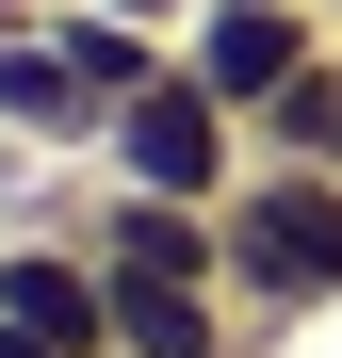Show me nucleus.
Segmentation results:
<instances>
[{
    "mask_svg": "<svg viewBox=\"0 0 342 358\" xmlns=\"http://www.w3.org/2000/svg\"><path fill=\"white\" fill-rule=\"evenodd\" d=\"M212 228H228V310H245V326L342 310V179L326 163H245L212 196Z\"/></svg>",
    "mask_w": 342,
    "mask_h": 358,
    "instance_id": "f257e3e1",
    "label": "nucleus"
},
{
    "mask_svg": "<svg viewBox=\"0 0 342 358\" xmlns=\"http://www.w3.org/2000/svg\"><path fill=\"white\" fill-rule=\"evenodd\" d=\"M245 163H261V131L196 66H163L147 98H114V131H98V179H131V196H228Z\"/></svg>",
    "mask_w": 342,
    "mask_h": 358,
    "instance_id": "f03ea898",
    "label": "nucleus"
},
{
    "mask_svg": "<svg viewBox=\"0 0 342 358\" xmlns=\"http://www.w3.org/2000/svg\"><path fill=\"white\" fill-rule=\"evenodd\" d=\"M180 66H196V82L261 131V114L326 66V17H310V0H196V17H180Z\"/></svg>",
    "mask_w": 342,
    "mask_h": 358,
    "instance_id": "7ed1b4c3",
    "label": "nucleus"
},
{
    "mask_svg": "<svg viewBox=\"0 0 342 358\" xmlns=\"http://www.w3.org/2000/svg\"><path fill=\"white\" fill-rule=\"evenodd\" d=\"M0 326L49 342V358H114V277L82 228H33V245H0Z\"/></svg>",
    "mask_w": 342,
    "mask_h": 358,
    "instance_id": "20e7f679",
    "label": "nucleus"
},
{
    "mask_svg": "<svg viewBox=\"0 0 342 358\" xmlns=\"http://www.w3.org/2000/svg\"><path fill=\"white\" fill-rule=\"evenodd\" d=\"M0 131H17V147H98V131H114V98L66 66L49 17H0Z\"/></svg>",
    "mask_w": 342,
    "mask_h": 358,
    "instance_id": "39448f33",
    "label": "nucleus"
},
{
    "mask_svg": "<svg viewBox=\"0 0 342 358\" xmlns=\"http://www.w3.org/2000/svg\"><path fill=\"white\" fill-rule=\"evenodd\" d=\"M82 245H98V277H228V228H212V196H114L82 212Z\"/></svg>",
    "mask_w": 342,
    "mask_h": 358,
    "instance_id": "423d86ee",
    "label": "nucleus"
},
{
    "mask_svg": "<svg viewBox=\"0 0 342 358\" xmlns=\"http://www.w3.org/2000/svg\"><path fill=\"white\" fill-rule=\"evenodd\" d=\"M114 358H245L228 277H114Z\"/></svg>",
    "mask_w": 342,
    "mask_h": 358,
    "instance_id": "0eeeda50",
    "label": "nucleus"
},
{
    "mask_svg": "<svg viewBox=\"0 0 342 358\" xmlns=\"http://www.w3.org/2000/svg\"><path fill=\"white\" fill-rule=\"evenodd\" d=\"M261 163H326V179H342V66H310L294 98L261 114Z\"/></svg>",
    "mask_w": 342,
    "mask_h": 358,
    "instance_id": "6e6552de",
    "label": "nucleus"
},
{
    "mask_svg": "<svg viewBox=\"0 0 342 358\" xmlns=\"http://www.w3.org/2000/svg\"><path fill=\"white\" fill-rule=\"evenodd\" d=\"M114 17H147V33H163V17H180V0H114Z\"/></svg>",
    "mask_w": 342,
    "mask_h": 358,
    "instance_id": "1a4fd4ad",
    "label": "nucleus"
},
{
    "mask_svg": "<svg viewBox=\"0 0 342 358\" xmlns=\"http://www.w3.org/2000/svg\"><path fill=\"white\" fill-rule=\"evenodd\" d=\"M0 358H49V342H17V326H0Z\"/></svg>",
    "mask_w": 342,
    "mask_h": 358,
    "instance_id": "9d476101",
    "label": "nucleus"
}]
</instances>
